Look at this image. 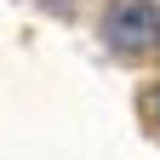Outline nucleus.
<instances>
[{
  "mask_svg": "<svg viewBox=\"0 0 160 160\" xmlns=\"http://www.w3.org/2000/svg\"><path fill=\"white\" fill-rule=\"evenodd\" d=\"M149 114H154V120H160V86H154V92H149Z\"/></svg>",
  "mask_w": 160,
  "mask_h": 160,
  "instance_id": "obj_3",
  "label": "nucleus"
},
{
  "mask_svg": "<svg viewBox=\"0 0 160 160\" xmlns=\"http://www.w3.org/2000/svg\"><path fill=\"white\" fill-rule=\"evenodd\" d=\"M103 46L120 57H143L160 46V6L154 0H109L103 12Z\"/></svg>",
  "mask_w": 160,
  "mask_h": 160,
  "instance_id": "obj_1",
  "label": "nucleus"
},
{
  "mask_svg": "<svg viewBox=\"0 0 160 160\" xmlns=\"http://www.w3.org/2000/svg\"><path fill=\"white\" fill-rule=\"evenodd\" d=\"M46 12H74V0H40Z\"/></svg>",
  "mask_w": 160,
  "mask_h": 160,
  "instance_id": "obj_2",
  "label": "nucleus"
}]
</instances>
